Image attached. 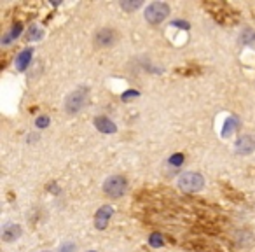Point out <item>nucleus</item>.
Returning a JSON list of instances; mask_svg holds the SVG:
<instances>
[{"mask_svg":"<svg viewBox=\"0 0 255 252\" xmlns=\"http://www.w3.org/2000/svg\"><path fill=\"white\" fill-rule=\"evenodd\" d=\"M205 9L213 16L217 23L224 26H231L240 19V12L234 11L229 4H224V2H205Z\"/></svg>","mask_w":255,"mask_h":252,"instance_id":"nucleus-1","label":"nucleus"},{"mask_svg":"<svg viewBox=\"0 0 255 252\" xmlns=\"http://www.w3.org/2000/svg\"><path fill=\"white\" fill-rule=\"evenodd\" d=\"M86 105H88V89H75L65 102V109L68 114H79Z\"/></svg>","mask_w":255,"mask_h":252,"instance_id":"nucleus-2","label":"nucleus"},{"mask_svg":"<svg viewBox=\"0 0 255 252\" xmlns=\"http://www.w3.org/2000/svg\"><path fill=\"white\" fill-rule=\"evenodd\" d=\"M126 189H128V182H126V179L121 177V175L109 177L105 181V184H103V191L109 196H112V198H121V196L126 193Z\"/></svg>","mask_w":255,"mask_h":252,"instance_id":"nucleus-3","label":"nucleus"},{"mask_svg":"<svg viewBox=\"0 0 255 252\" xmlns=\"http://www.w3.org/2000/svg\"><path fill=\"white\" fill-rule=\"evenodd\" d=\"M168 14H170V7H168V4H164V2H154L145 11L147 21L152 23V25H157V23L164 21V19L168 18Z\"/></svg>","mask_w":255,"mask_h":252,"instance_id":"nucleus-4","label":"nucleus"},{"mask_svg":"<svg viewBox=\"0 0 255 252\" xmlns=\"http://www.w3.org/2000/svg\"><path fill=\"white\" fill-rule=\"evenodd\" d=\"M205 181L199 174H194V172H187L184 174L180 179H178V188L182 189L184 193H196L203 188Z\"/></svg>","mask_w":255,"mask_h":252,"instance_id":"nucleus-5","label":"nucleus"},{"mask_svg":"<svg viewBox=\"0 0 255 252\" xmlns=\"http://www.w3.org/2000/svg\"><path fill=\"white\" fill-rule=\"evenodd\" d=\"M117 42V32L114 28H109V26H105V28L98 30L95 35V44L98 47H110L114 46V44Z\"/></svg>","mask_w":255,"mask_h":252,"instance_id":"nucleus-6","label":"nucleus"},{"mask_svg":"<svg viewBox=\"0 0 255 252\" xmlns=\"http://www.w3.org/2000/svg\"><path fill=\"white\" fill-rule=\"evenodd\" d=\"M19 235H21V228H19V224L7 223L4 228H2V240H4V242L18 240Z\"/></svg>","mask_w":255,"mask_h":252,"instance_id":"nucleus-7","label":"nucleus"},{"mask_svg":"<svg viewBox=\"0 0 255 252\" xmlns=\"http://www.w3.org/2000/svg\"><path fill=\"white\" fill-rule=\"evenodd\" d=\"M254 149H255V140L250 139V137H241V139L236 142V151L240 154H243V156L250 154Z\"/></svg>","mask_w":255,"mask_h":252,"instance_id":"nucleus-8","label":"nucleus"},{"mask_svg":"<svg viewBox=\"0 0 255 252\" xmlns=\"http://www.w3.org/2000/svg\"><path fill=\"white\" fill-rule=\"evenodd\" d=\"M110 216H112V209L110 207H102V209L98 210V214H96V228H100V230H103V228L107 226V223H109Z\"/></svg>","mask_w":255,"mask_h":252,"instance_id":"nucleus-9","label":"nucleus"},{"mask_svg":"<svg viewBox=\"0 0 255 252\" xmlns=\"http://www.w3.org/2000/svg\"><path fill=\"white\" fill-rule=\"evenodd\" d=\"M95 124H96V128H98L100 132H103V133H114V132H116V124H114L110 119H107V117H103V116L96 117Z\"/></svg>","mask_w":255,"mask_h":252,"instance_id":"nucleus-10","label":"nucleus"},{"mask_svg":"<svg viewBox=\"0 0 255 252\" xmlns=\"http://www.w3.org/2000/svg\"><path fill=\"white\" fill-rule=\"evenodd\" d=\"M238 244L243 245V247H247V245H250L252 242H254V237H252V233H248V231H238Z\"/></svg>","mask_w":255,"mask_h":252,"instance_id":"nucleus-11","label":"nucleus"},{"mask_svg":"<svg viewBox=\"0 0 255 252\" xmlns=\"http://www.w3.org/2000/svg\"><path fill=\"white\" fill-rule=\"evenodd\" d=\"M240 40L243 44H250V42H254L255 40V32L252 28H245L243 32H241V35H240Z\"/></svg>","mask_w":255,"mask_h":252,"instance_id":"nucleus-12","label":"nucleus"},{"mask_svg":"<svg viewBox=\"0 0 255 252\" xmlns=\"http://www.w3.org/2000/svg\"><path fill=\"white\" fill-rule=\"evenodd\" d=\"M30 54H32V51H23V53L19 54V58H18L19 70H25L26 68V65H28V61H30Z\"/></svg>","mask_w":255,"mask_h":252,"instance_id":"nucleus-13","label":"nucleus"},{"mask_svg":"<svg viewBox=\"0 0 255 252\" xmlns=\"http://www.w3.org/2000/svg\"><path fill=\"white\" fill-rule=\"evenodd\" d=\"M42 37V30L39 26H30L28 28V33H26V39L28 40H39Z\"/></svg>","mask_w":255,"mask_h":252,"instance_id":"nucleus-14","label":"nucleus"},{"mask_svg":"<svg viewBox=\"0 0 255 252\" xmlns=\"http://www.w3.org/2000/svg\"><path fill=\"white\" fill-rule=\"evenodd\" d=\"M142 5V0H136V2H121V7L126 9V11H135Z\"/></svg>","mask_w":255,"mask_h":252,"instance_id":"nucleus-15","label":"nucleus"},{"mask_svg":"<svg viewBox=\"0 0 255 252\" xmlns=\"http://www.w3.org/2000/svg\"><path fill=\"white\" fill-rule=\"evenodd\" d=\"M47 123H49V117H47V116L39 117V119H37V126H39V128H46Z\"/></svg>","mask_w":255,"mask_h":252,"instance_id":"nucleus-16","label":"nucleus"},{"mask_svg":"<svg viewBox=\"0 0 255 252\" xmlns=\"http://www.w3.org/2000/svg\"><path fill=\"white\" fill-rule=\"evenodd\" d=\"M150 244H152V245H156V247H159V245H163V240H161V237H159V235H154V237H152V240H150Z\"/></svg>","mask_w":255,"mask_h":252,"instance_id":"nucleus-17","label":"nucleus"},{"mask_svg":"<svg viewBox=\"0 0 255 252\" xmlns=\"http://www.w3.org/2000/svg\"><path fill=\"white\" fill-rule=\"evenodd\" d=\"M74 249H75V245L72 244V245H65L63 251H65V252H74Z\"/></svg>","mask_w":255,"mask_h":252,"instance_id":"nucleus-18","label":"nucleus"}]
</instances>
